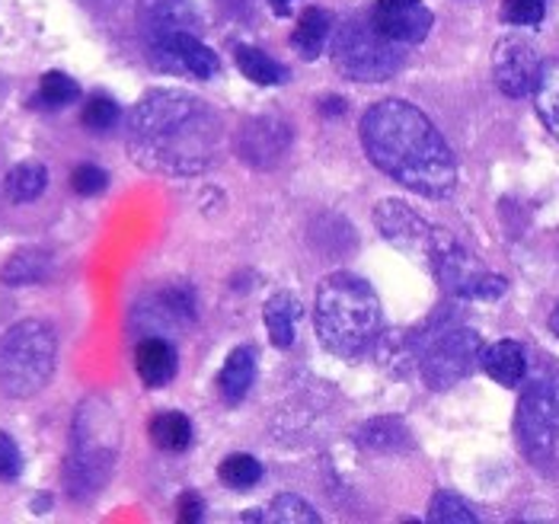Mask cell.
Instances as JSON below:
<instances>
[{
  "mask_svg": "<svg viewBox=\"0 0 559 524\" xmlns=\"http://www.w3.org/2000/svg\"><path fill=\"white\" fill-rule=\"evenodd\" d=\"M221 138L224 122L215 106L182 90H154L131 109L129 154L151 174H205Z\"/></svg>",
  "mask_w": 559,
  "mask_h": 524,
  "instance_id": "cell-1",
  "label": "cell"
},
{
  "mask_svg": "<svg viewBox=\"0 0 559 524\" xmlns=\"http://www.w3.org/2000/svg\"><path fill=\"white\" fill-rule=\"evenodd\" d=\"M361 147L371 164L426 199H448L457 186V164L444 134L403 99H381L361 116Z\"/></svg>",
  "mask_w": 559,
  "mask_h": 524,
  "instance_id": "cell-2",
  "label": "cell"
},
{
  "mask_svg": "<svg viewBox=\"0 0 559 524\" xmlns=\"http://www.w3.org/2000/svg\"><path fill=\"white\" fill-rule=\"evenodd\" d=\"M313 326L326 349L340 358H355L371 349L384 326L378 291L352 272H330L317 285Z\"/></svg>",
  "mask_w": 559,
  "mask_h": 524,
  "instance_id": "cell-3",
  "label": "cell"
},
{
  "mask_svg": "<svg viewBox=\"0 0 559 524\" xmlns=\"http://www.w3.org/2000/svg\"><path fill=\"white\" fill-rule=\"evenodd\" d=\"M122 426L106 396H86L74 413L71 448L64 457V489L74 502H90L112 477Z\"/></svg>",
  "mask_w": 559,
  "mask_h": 524,
  "instance_id": "cell-4",
  "label": "cell"
},
{
  "mask_svg": "<svg viewBox=\"0 0 559 524\" xmlns=\"http://www.w3.org/2000/svg\"><path fill=\"white\" fill-rule=\"evenodd\" d=\"M58 368V336L45 320H20L0 336V393L29 400L51 384Z\"/></svg>",
  "mask_w": 559,
  "mask_h": 524,
  "instance_id": "cell-5",
  "label": "cell"
},
{
  "mask_svg": "<svg viewBox=\"0 0 559 524\" xmlns=\"http://www.w3.org/2000/svg\"><path fill=\"white\" fill-rule=\"evenodd\" d=\"M333 64L336 71L358 84H381L403 68V45L390 43L378 33L371 16H348L333 36Z\"/></svg>",
  "mask_w": 559,
  "mask_h": 524,
  "instance_id": "cell-6",
  "label": "cell"
},
{
  "mask_svg": "<svg viewBox=\"0 0 559 524\" xmlns=\"http://www.w3.org/2000/svg\"><path fill=\"white\" fill-rule=\"evenodd\" d=\"M438 285L464 301H499L509 291V282L492 272L483 260H476L474 253L444 227H435V240H431L429 260H426Z\"/></svg>",
  "mask_w": 559,
  "mask_h": 524,
  "instance_id": "cell-7",
  "label": "cell"
},
{
  "mask_svg": "<svg viewBox=\"0 0 559 524\" xmlns=\"http://www.w3.org/2000/svg\"><path fill=\"white\" fill-rule=\"evenodd\" d=\"M515 438L531 461H544L559 441V384L537 381L521 393L515 409Z\"/></svg>",
  "mask_w": 559,
  "mask_h": 524,
  "instance_id": "cell-8",
  "label": "cell"
},
{
  "mask_svg": "<svg viewBox=\"0 0 559 524\" xmlns=\"http://www.w3.org/2000/svg\"><path fill=\"white\" fill-rule=\"evenodd\" d=\"M483 340L474 330H448L438 340H431L423 358H419V374L426 388L435 393L457 388L464 378H471L479 358Z\"/></svg>",
  "mask_w": 559,
  "mask_h": 524,
  "instance_id": "cell-9",
  "label": "cell"
},
{
  "mask_svg": "<svg viewBox=\"0 0 559 524\" xmlns=\"http://www.w3.org/2000/svg\"><path fill=\"white\" fill-rule=\"evenodd\" d=\"M374 224H378V230L388 237L390 243L396 250H403L406 257H413V260L419 262L429 260L435 227L419 212H413L406 202H400V199L378 202L374 205Z\"/></svg>",
  "mask_w": 559,
  "mask_h": 524,
  "instance_id": "cell-10",
  "label": "cell"
},
{
  "mask_svg": "<svg viewBox=\"0 0 559 524\" xmlns=\"http://www.w3.org/2000/svg\"><path fill=\"white\" fill-rule=\"evenodd\" d=\"M138 33L144 48H157L176 33H199V13L192 0H138Z\"/></svg>",
  "mask_w": 559,
  "mask_h": 524,
  "instance_id": "cell-11",
  "label": "cell"
},
{
  "mask_svg": "<svg viewBox=\"0 0 559 524\" xmlns=\"http://www.w3.org/2000/svg\"><path fill=\"white\" fill-rule=\"evenodd\" d=\"M368 16L378 26V33L396 45L426 43L435 23L431 10L423 0H378Z\"/></svg>",
  "mask_w": 559,
  "mask_h": 524,
  "instance_id": "cell-12",
  "label": "cell"
},
{
  "mask_svg": "<svg viewBox=\"0 0 559 524\" xmlns=\"http://www.w3.org/2000/svg\"><path fill=\"white\" fill-rule=\"evenodd\" d=\"M540 74V58L524 39H502L492 51V81L506 96L521 99L534 93Z\"/></svg>",
  "mask_w": 559,
  "mask_h": 524,
  "instance_id": "cell-13",
  "label": "cell"
},
{
  "mask_svg": "<svg viewBox=\"0 0 559 524\" xmlns=\"http://www.w3.org/2000/svg\"><path fill=\"white\" fill-rule=\"evenodd\" d=\"M292 147V129L275 119V116H253L237 138L240 157L257 167V170H272Z\"/></svg>",
  "mask_w": 559,
  "mask_h": 524,
  "instance_id": "cell-14",
  "label": "cell"
},
{
  "mask_svg": "<svg viewBox=\"0 0 559 524\" xmlns=\"http://www.w3.org/2000/svg\"><path fill=\"white\" fill-rule=\"evenodd\" d=\"M151 61L173 74H189L199 81H209L217 74V55L199 39V33H176L164 45L147 51Z\"/></svg>",
  "mask_w": 559,
  "mask_h": 524,
  "instance_id": "cell-15",
  "label": "cell"
},
{
  "mask_svg": "<svg viewBox=\"0 0 559 524\" xmlns=\"http://www.w3.org/2000/svg\"><path fill=\"white\" fill-rule=\"evenodd\" d=\"M134 368H138V378L147 384V388H164L176 378V368H179V355L167 336L160 333H151L144 336L138 346H134Z\"/></svg>",
  "mask_w": 559,
  "mask_h": 524,
  "instance_id": "cell-16",
  "label": "cell"
},
{
  "mask_svg": "<svg viewBox=\"0 0 559 524\" xmlns=\"http://www.w3.org/2000/svg\"><path fill=\"white\" fill-rule=\"evenodd\" d=\"M476 368H479L483 374H489L496 384H502V388H515V384L524 381L527 355H524V346H521L518 340H499V343L479 346Z\"/></svg>",
  "mask_w": 559,
  "mask_h": 524,
  "instance_id": "cell-17",
  "label": "cell"
},
{
  "mask_svg": "<svg viewBox=\"0 0 559 524\" xmlns=\"http://www.w3.org/2000/svg\"><path fill=\"white\" fill-rule=\"evenodd\" d=\"M262 317H265V330H269V340L275 349H292L295 346V326L301 320V305L295 295L288 291H278L272 295L265 307H262Z\"/></svg>",
  "mask_w": 559,
  "mask_h": 524,
  "instance_id": "cell-18",
  "label": "cell"
},
{
  "mask_svg": "<svg viewBox=\"0 0 559 524\" xmlns=\"http://www.w3.org/2000/svg\"><path fill=\"white\" fill-rule=\"evenodd\" d=\"M253 378H257V352L250 346H240V349L227 355V361L221 368V378H217V388L224 393V400L234 406L253 388Z\"/></svg>",
  "mask_w": 559,
  "mask_h": 524,
  "instance_id": "cell-19",
  "label": "cell"
},
{
  "mask_svg": "<svg viewBox=\"0 0 559 524\" xmlns=\"http://www.w3.org/2000/svg\"><path fill=\"white\" fill-rule=\"evenodd\" d=\"M330 29H333L330 13L320 10V7H310V10H304L298 26H295V33H292V48H295L301 58L313 61V58L323 51L326 39H330Z\"/></svg>",
  "mask_w": 559,
  "mask_h": 524,
  "instance_id": "cell-20",
  "label": "cell"
},
{
  "mask_svg": "<svg viewBox=\"0 0 559 524\" xmlns=\"http://www.w3.org/2000/svg\"><path fill=\"white\" fill-rule=\"evenodd\" d=\"M534 106L540 122L559 141V61H540V74L534 84Z\"/></svg>",
  "mask_w": 559,
  "mask_h": 524,
  "instance_id": "cell-21",
  "label": "cell"
},
{
  "mask_svg": "<svg viewBox=\"0 0 559 524\" xmlns=\"http://www.w3.org/2000/svg\"><path fill=\"white\" fill-rule=\"evenodd\" d=\"M237 68L247 81H253L259 87H275V84H285L288 81V71L269 58L262 48H253V45H237Z\"/></svg>",
  "mask_w": 559,
  "mask_h": 524,
  "instance_id": "cell-22",
  "label": "cell"
},
{
  "mask_svg": "<svg viewBox=\"0 0 559 524\" xmlns=\"http://www.w3.org/2000/svg\"><path fill=\"white\" fill-rule=\"evenodd\" d=\"M48 186V174H45L43 164L36 160H26V164H16L7 179H3V192L13 205H26V202H36Z\"/></svg>",
  "mask_w": 559,
  "mask_h": 524,
  "instance_id": "cell-23",
  "label": "cell"
},
{
  "mask_svg": "<svg viewBox=\"0 0 559 524\" xmlns=\"http://www.w3.org/2000/svg\"><path fill=\"white\" fill-rule=\"evenodd\" d=\"M51 275V257L45 253V250H20V253H13L7 265H3V272H0V278H3V285H36V282H45Z\"/></svg>",
  "mask_w": 559,
  "mask_h": 524,
  "instance_id": "cell-24",
  "label": "cell"
},
{
  "mask_svg": "<svg viewBox=\"0 0 559 524\" xmlns=\"http://www.w3.org/2000/svg\"><path fill=\"white\" fill-rule=\"evenodd\" d=\"M151 438L160 451H186L192 441V422L186 413H176V409L157 413L151 419Z\"/></svg>",
  "mask_w": 559,
  "mask_h": 524,
  "instance_id": "cell-25",
  "label": "cell"
},
{
  "mask_svg": "<svg viewBox=\"0 0 559 524\" xmlns=\"http://www.w3.org/2000/svg\"><path fill=\"white\" fill-rule=\"evenodd\" d=\"M358 441L368 451H406L413 444V438H409L406 426L400 419H371L358 432Z\"/></svg>",
  "mask_w": 559,
  "mask_h": 524,
  "instance_id": "cell-26",
  "label": "cell"
},
{
  "mask_svg": "<svg viewBox=\"0 0 559 524\" xmlns=\"http://www.w3.org/2000/svg\"><path fill=\"white\" fill-rule=\"evenodd\" d=\"M217 477H221V483L227 489H240L243 492V489H253L262 480V464H259L257 457H250V454H230V457L221 461Z\"/></svg>",
  "mask_w": 559,
  "mask_h": 524,
  "instance_id": "cell-27",
  "label": "cell"
},
{
  "mask_svg": "<svg viewBox=\"0 0 559 524\" xmlns=\"http://www.w3.org/2000/svg\"><path fill=\"white\" fill-rule=\"evenodd\" d=\"M262 519L272 524H317L320 522V515L304 502L301 496H295V492H282V496H275L272 499V505L262 512Z\"/></svg>",
  "mask_w": 559,
  "mask_h": 524,
  "instance_id": "cell-28",
  "label": "cell"
},
{
  "mask_svg": "<svg viewBox=\"0 0 559 524\" xmlns=\"http://www.w3.org/2000/svg\"><path fill=\"white\" fill-rule=\"evenodd\" d=\"M81 99V87L68 78V74H61V71H48L43 78V84H39V103L48 106V109H61V106H71V103H78Z\"/></svg>",
  "mask_w": 559,
  "mask_h": 524,
  "instance_id": "cell-29",
  "label": "cell"
},
{
  "mask_svg": "<svg viewBox=\"0 0 559 524\" xmlns=\"http://www.w3.org/2000/svg\"><path fill=\"white\" fill-rule=\"evenodd\" d=\"M431 524H476V515L454 492H435L429 505Z\"/></svg>",
  "mask_w": 559,
  "mask_h": 524,
  "instance_id": "cell-30",
  "label": "cell"
},
{
  "mask_svg": "<svg viewBox=\"0 0 559 524\" xmlns=\"http://www.w3.org/2000/svg\"><path fill=\"white\" fill-rule=\"evenodd\" d=\"M119 116H122V112H119L116 99H109V96H103V93L90 96L84 103V109H81V122H84L90 131L116 129Z\"/></svg>",
  "mask_w": 559,
  "mask_h": 524,
  "instance_id": "cell-31",
  "label": "cell"
},
{
  "mask_svg": "<svg viewBox=\"0 0 559 524\" xmlns=\"http://www.w3.org/2000/svg\"><path fill=\"white\" fill-rule=\"evenodd\" d=\"M547 7L544 0H502V20L509 26H537L544 23Z\"/></svg>",
  "mask_w": 559,
  "mask_h": 524,
  "instance_id": "cell-32",
  "label": "cell"
},
{
  "mask_svg": "<svg viewBox=\"0 0 559 524\" xmlns=\"http://www.w3.org/2000/svg\"><path fill=\"white\" fill-rule=\"evenodd\" d=\"M71 186H74L78 195H99L109 186V174L103 167H96V164H81L71 174Z\"/></svg>",
  "mask_w": 559,
  "mask_h": 524,
  "instance_id": "cell-33",
  "label": "cell"
},
{
  "mask_svg": "<svg viewBox=\"0 0 559 524\" xmlns=\"http://www.w3.org/2000/svg\"><path fill=\"white\" fill-rule=\"evenodd\" d=\"M23 474V454L20 444L0 432V480H16Z\"/></svg>",
  "mask_w": 559,
  "mask_h": 524,
  "instance_id": "cell-34",
  "label": "cell"
},
{
  "mask_svg": "<svg viewBox=\"0 0 559 524\" xmlns=\"http://www.w3.org/2000/svg\"><path fill=\"white\" fill-rule=\"evenodd\" d=\"M202 519V499L195 492H182L179 496V522L195 524Z\"/></svg>",
  "mask_w": 559,
  "mask_h": 524,
  "instance_id": "cell-35",
  "label": "cell"
},
{
  "mask_svg": "<svg viewBox=\"0 0 559 524\" xmlns=\"http://www.w3.org/2000/svg\"><path fill=\"white\" fill-rule=\"evenodd\" d=\"M269 3L275 7V13H278V16H285V13H288V3H292V0H269Z\"/></svg>",
  "mask_w": 559,
  "mask_h": 524,
  "instance_id": "cell-36",
  "label": "cell"
},
{
  "mask_svg": "<svg viewBox=\"0 0 559 524\" xmlns=\"http://www.w3.org/2000/svg\"><path fill=\"white\" fill-rule=\"evenodd\" d=\"M550 330H554V336H559V305L554 307V313H550Z\"/></svg>",
  "mask_w": 559,
  "mask_h": 524,
  "instance_id": "cell-37",
  "label": "cell"
}]
</instances>
